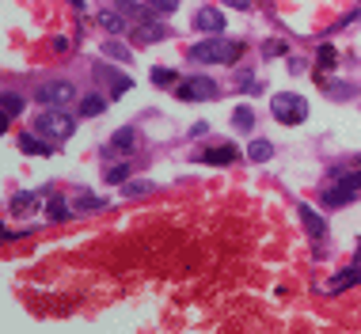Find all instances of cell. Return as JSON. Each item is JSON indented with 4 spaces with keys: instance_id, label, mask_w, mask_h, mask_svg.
I'll use <instances>...</instances> for the list:
<instances>
[{
    "instance_id": "obj_22",
    "label": "cell",
    "mask_w": 361,
    "mask_h": 334,
    "mask_svg": "<svg viewBox=\"0 0 361 334\" xmlns=\"http://www.w3.org/2000/svg\"><path fill=\"white\" fill-rule=\"evenodd\" d=\"M31 206H35V194H15L12 198V213H31Z\"/></svg>"
},
{
    "instance_id": "obj_6",
    "label": "cell",
    "mask_w": 361,
    "mask_h": 334,
    "mask_svg": "<svg viewBox=\"0 0 361 334\" xmlns=\"http://www.w3.org/2000/svg\"><path fill=\"white\" fill-rule=\"evenodd\" d=\"M72 99H76V87H72L69 80H46V84L38 87V103H42V107H69Z\"/></svg>"
},
{
    "instance_id": "obj_23",
    "label": "cell",
    "mask_w": 361,
    "mask_h": 334,
    "mask_svg": "<svg viewBox=\"0 0 361 334\" xmlns=\"http://www.w3.org/2000/svg\"><path fill=\"white\" fill-rule=\"evenodd\" d=\"M152 84H156V87H171L175 84V72L171 69H152Z\"/></svg>"
},
{
    "instance_id": "obj_17",
    "label": "cell",
    "mask_w": 361,
    "mask_h": 334,
    "mask_svg": "<svg viewBox=\"0 0 361 334\" xmlns=\"http://www.w3.org/2000/svg\"><path fill=\"white\" fill-rule=\"evenodd\" d=\"M103 110H107V99H99V95H87V99L80 103V114H84V118H99Z\"/></svg>"
},
{
    "instance_id": "obj_24",
    "label": "cell",
    "mask_w": 361,
    "mask_h": 334,
    "mask_svg": "<svg viewBox=\"0 0 361 334\" xmlns=\"http://www.w3.org/2000/svg\"><path fill=\"white\" fill-rule=\"evenodd\" d=\"M285 53V42L282 38H270L267 46H262V57H267V61H274V57H282Z\"/></svg>"
},
{
    "instance_id": "obj_18",
    "label": "cell",
    "mask_w": 361,
    "mask_h": 334,
    "mask_svg": "<svg viewBox=\"0 0 361 334\" xmlns=\"http://www.w3.org/2000/svg\"><path fill=\"white\" fill-rule=\"evenodd\" d=\"M46 213H50V221H65L72 213V206H65L61 198H50V206H46Z\"/></svg>"
},
{
    "instance_id": "obj_27",
    "label": "cell",
    "mask_w": 361,
    "mask_h": 334,
    "mask_svg": "<svg viewBox=\"0 0 361 334\" xmlns=\"http://www.w3.org/2000/svg\"><path fill=\"white\" fill-rule=\"evenodd\" d=\"M149 190H152L149 178H133V183H126V194H130V198H133V194H149Z\"/></svg>"
},
{
    "instance_id": "obj_4",
    "label": "cell",
    "mask_w": 361,
    "mask_h": 334,
    "mask_svg": "<svg viewBox=\"0 0 361 334\" xmlns=\"http://www.w3.org/2000/svg\"><path fill=\"white\" fill-rule=\"evenodd\" d=\"M35 129H38V137H46V141H69L72 137V118L61 107H50V110L38 114Z\"/></svg>"
},
{
    "instance_id": "obj_13",
    "label": "cell",
    "mask_w": 361,
    "mask_h": 334,
    "mask_svg": "<svg viewBox=\"0 0 361 334\" xmlns=\"http://www.w3.org/2000/svg\"><path fill=\"white\" fill-rule=\"evenodd\" d=\"M99 23H103V31H110V35L126 31V15L118 12V8H107V12H99Z\"/></svg>"
},
{
    "instance_id": "obj_30",
    "label": "cell",
    "mask_w": 361,
    "mask_h": 334,
    "mask_svg": "<svg viewBox=\"0 0 361 334\" xmlns=\"http://www.w3.org/2000/svg\"><path fill=\"white\" fill-rule=\"evenodd\" d=\"M224 4H232V8H251V0H224Z\"/></svg>"
},
{
    "instance_id": "obj_19",
    "label": "cell",
    "mask_w": 361,
    "mask_h": 334,
    "mask_svg": "<svg viewBox=\"0 0 361 334\" xmlns=\"http://www.w3.org/2000/svg\"><path fill=\"white\" fill-rule=\"evenodd\" d=\"M19 110H23V99H19V95H12V92H8V95H4V118H8V122H12V118H19Z\"/></svg>"
},
{
    "instance_id": "obj_9",
    "label": "cell",
    "mask_w": 361,
    "mask_h": 334,
    "mask_svg": "<svg viewBox=\"0 0 361 334\" xmlns=\"http://www.w3.org/2000/svg\"><path fill=\"white\" fill-rule=\"evenodd\" d=\"M354 285H361V266H350V270L335 274V278L327 281V292H342V289H354Z\"/></svg>"
},
{
    "instance_id": "obj_7",
    "label": "cell",
    "mask_w": 361,
    "mask_h": 334,
    "mask_svg": "<svg viewBox=\"0 0 361 334\" xmlns=\"http://www.w3.org/2000/svg\"><path fill=\"white\" fill-rule=\"evenodd\" d=\"M194 27H198V31H205V35H221V31H224V15L217 12V8H198Z\"/></svg>"
},
{
    "instance_id": "obj_8",
    "label": "cell",
    "mask_w": 361,
    "mask_h": 334,
    "mask_svg": "<svg viewBox=\"0 0 361 334\" xmlns=\"http://www.w3.org/2000/svg\"><path fill=\"white\" fill-rule=\"evenodd\" d=\"M296 217H301V221H304V228H308V235H316V240L327 232V221H324V217H319L312 206H296Z\"/></svg>"
},
{
    "instance_id": "obj_15",
    "label": "cell",
    "mask_w": 361,
    "mask_h": 334,
    "mask_svg": "<svg viewBox=\"0 0 361 334\" xmlns=\"http://www.w3.org/2000/svg\"><path fill=\"white\" fill-rule=\"evenodd\" d=\"M103 53H107V57H115L118 65H130V61H133V53L126 50L122 42H115V38H107V42H103Z\"/></svg>"
},
{
    "instance_id": "obj_14",
    "label": "cell",
    "mask_w": 361,
    "mask_h": 334,
    "mask_svg": "<svg viewBox=\"0 0 361 334\" xmlns=\"http://www.w3.org/2000/svg\"><path fill=\"white\" fill-rule=\"evenodd\" d=\"M72 209H76V213H99V209H107V201L95 198V194H76Z\"/></svg>"
},
{
    "instance_id": "obj_10",
    "label": "cell",
    "mask_w": 361,
    "mask_h": 334,
    "mask_svg": "<svg viewBox=\"0 0 361 334\" xmlns=\"http://www.w3.org/2000/svg\"><path fill=\"white\" fill-rule=\"evenodd\" d=\"M133 38H137V42H160V38H167V27H164V23H149V19H141V23H137V31H133Z\"/></svg>"
},
{
    "instance_id": "obj_11",
    "label": "cell",
    "mask_w": 361,
    "mask_h": 334,
    "mask_svg": "<svg viewBox=\"0 0 361 334\" xmlns=\"http://www.w3.org/2000/svg\"><path fill=\"white\" fill-rule=\"evenodd\" d=\"M19 149L27 152V156H50V152H53V141H38V137L23 133V137H19Z\"/></svg>"
},
{
    "instance_id": "obj_2",
    "label": "cell",
    "mask_w": 361,
    "mask_h": 334,
    "mask_svg": "<svg viewBox=\"0 0 361 334\" xmlns=\"http://www.w3.org/2000/svg\"><path fill=\"white\" fill-rule=\"evenodd\" d=\"M270 114H274L282 126H301L308 118V99L304 95H293V92H278L270 99Z\"/></svg>"
},
{
    "instance_id": "obj_1",
    "label": "cell",
    "mask_w": 361,
    "mask_h": 334,
    "mask_svg": "<svg viewBox=\"0 0 361 334\" xmlns=\"http://www.w3.org/2000/svg\"><path fill=\"white\" fill-rule=\"evenodd\" d=\"M240 53H244V46L228 42V38H205V42L190 46V57L205 61V65H232V61H240Z\"/></svg>"
},
{
    "instance_id": "obj_20",
    "label": "cell",
    "mask_w": 361,
    "mask_h": 334,
    "mask_svg": "<svg viewBox=\"0 0 361 334\" xmlns=\"http://www.w3.org/2000/svg\"><path fill=\"white\" fill-rule=\"evenodd\" d=\"M232 122H236V126L247 133V129L255 126V114H251V107H236V114H232Z\"/></svg>"
},
{
    "instance_id": "obj_29",
    "label": "cell",
    "mask_w": 361,
    "mask_h": 334,
    "mask_svg": "<svg viewBox=\"0 0 361 334\" xmlns=\"http://www.w3.org/2000/svg\"><path fill=\"white\" fill-rule=\"evenodd\" d=\"M144 4H149L152 12H175V8H179V0H144Z\"/></svg>"
},
{
    "instance_id": "obj_26",
    "label": "cell",
    "mask_w": 361,
    "mask_h": 334,
    "mask_svg": "<svg viewBox=\"0 0 361 334\" xmlns=\"http://www.w3.org/2000/svg\"><path fill=\"white\" fill-rule=\"evenodd\" d=\"M110 92H115V99H118V95H126V92H130V76H118V72H115V76H110Z\"/></svg>"
},
{
    "instance_id": "obj_3",
    "label": "cell",
    "mask_w": 361,
    "mask_h": 334,
    "mask_svg": "<svg viewBox=\"0 0 361 334\" xmlns=\"http://www.w3.org/2000/svg\"><path fill=\"white\" fill-rule=\"evenodd\" d=\"M361 190V171H335V183L324 190V206L339 209L346 201H354Z\"/></svg>"
},
{
    "instance_id": "obj_5",
    "label": "cell",
    "mask_w": 361,
    "mask_h": 334,
    "mask_svg": "<svg viewBox=\"0 0 361 334\" xmlns=\"http://www.w3.org/2000/svg\"><path fill=\"white\" fill-rule=\"evenodd\" d=\"M175 95H179V99H217V95H221V87L213 84L210 76H187V80H179V84H175Z\"/></svg>"
},
{
    "instance_id": "obj_12",
    "label": "cell",
    "mask_w": 361,
    "mask_h": 334,
    "mask_svg": "<svg viewBox=\"0 0 361 334\" xmlns=\"http://www.w3.org/2000/svg\"><path fill=\"white\" fill-rule=\"evenodd\" d=\"M236 144H221V149H210V152H202V160L205 164H236Z\"/></svg>"
},
{
    "instance_id": "obj_21",
    "label": "cell",
    "mask_w": 361,
    "mask_h": 334,
    "mask_svg": "<svg viewBox=\"0 0 361 334\" xmlns=\"http://www.w3.org/2000/svg\"><path fill=\"white\" fill-rule=\"evenodd\" d=\"M133 144H137V141H133V129H130V126H126V129H118V133H115V149L130 152Z\"/></svg>"
},
{
    "instance_id": "obj_28",
    "label": "cell",
    "mask_w": 361,
    "mask_h": 334,
    "mask_svg": "<svg viewBox=\"0 0 361 334\" xmlns=\"http://www.w3.org/2000/svg\"><path fill=\"white\" fill-rule=\"evenodd\" d=\"M335 61H339V53H335V46H319V65H324V69H331Z\"/></svg>"
},
{
    "instance_id": "obj_16",
    "label": "cell",
    "mask_w": 361,
    "mask_h": 334,
    "mask_svg": "<svg viewBox=\"0 0 361 334\" xmlns=\"http://www.w3.org/2000/svg\"><path fill=\"white\" fill-rule=\"evenodd\" d=\"M247 156H251L255 164H267V160L274 156V144H270V141H251V149H247Z\"/></svg>"
},
{
    "instance_id": "obj_25",
    "label": "cell",
    "mask_w": 361,
    "mask_h": 334,
    "mask_svg": "<svg viewBox=\"0 0 361 334\" xmlns=\"http://www.w3.org/2000/svg\"><path fill=\"white\" fill-rule=\"evenodd\" d=\"M126 178H130V167H126V164L107 167V183H126Z\"/></svg>"
}]
</instances>
